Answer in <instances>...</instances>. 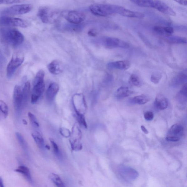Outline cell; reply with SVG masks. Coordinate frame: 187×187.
<instances>
[{
  "mask_svg": "<svg viewBox=\"0 0 187 187\" xmlns=\"http://www.w3.org/2000/svg\"><path fill=\"white\" fill-rule=\"evenodd\" d=\"M166 140L170 142H176L179 141L180 138L179 137L175 136L169 135L167 136L166 138Z\"/></svg>",
  "mask_w": 187,
  "mask_h": 187,
  "instance_id": "e575fe53",
  "label": "cell"
},
{
  "mask_svg": "<svg viewBox=\"0 0 187 187\" xmlns=\"http://www.w3.org/2000/svg\"><path fill=\"white\" fill-rule=\"evenodd\" d=\"M0 34L3 40L14 46L21 44L24 40L23 34L16 29H3L0 32Z\"/></svg>",
  "mask_w": 187,
  "mask_h": 187,
  "instance_id": "7a4b0ae2",
  "label": "cell"
},
{
  "mask_svg": "<svg viewBox=\"0 0 187 187\" xmlns=\"http://www.w3.org/2000/svg\"><path fill=\"white\" fill-rule=\"evenodd\" d=\"M167 40L172 43H179V44H183L187 43L186 38H185L178 36H167Z\"/></svg>",
  "mask_w": 187,
  "mask_h": 187,
  "instance_id": "d4e9b609",
  "label": "cell"
},
{
  "mask_svg": "<svg viewBox=\"0 0 187 187\" xmlns=\"http://www.w3.org/2000/svg\"><path fill=\"white\" fill-rule=\"evenodd\" d=\"M28 117L30 119V122L34 126H36V127H39V124L38 123V119H37L35 115L32 114L31 112H29L28 114Z\"/></svg>",
  "mask_w": 187,
  "mask_h": 187,
  "instance_id": "1f68e13d",
  "label": "cell"
},
{
  "mask_svg": "<svg viewBox=\"0 0 187 187\" xmlns=\"http://www.w3.org/2000/svg\"><path fill=\"white\" fill-rule=\"evenodd\" d=\"M88 34L89 36L92 37H95L97 36V29L93 28L89 30L88 32Z\"/></svg>",
  "mask_w": 187,
  "mask_h": 187,
  "instance_id": "60d3db41",
  "label": "cell"
},
{
  "mask_svg": "<svg viewBox=\"0 0 187 187\" xmlns=\"http://www.w3.org/2000/svg\"><path fill=\"white\" fill-rule=\"evenodd\" d=\"M45 76L44 71L41 69L38 72L33 81V85L39 82L43 81Z\"/></svg>",
  "mask_w": 187,
  "mask_h": 187,
  "instance_id": "f1b7e54d",
  "label": "cell"
},
{
  "mask_svg": "<svg viewBox=\"0 0 187 187\" xmlns=\"http://www.w3.org/2000/svg\"><path fill=\"white\" fill-rule=\"evenodd\" d=\"M155 105L159 109L164 110L168 106V102L166 97L162 94H159L156 96L155 102Z\"/></svg>",
  "mask_w": 187,
  "mask_h": 187,
  "instance_id": "9a60e30c",
  "label": "cell"
},
{
  "mask_svg": "<svg viewBox=\"0 0 187 187\" xmlns=\"http://www.w3.org/2000/svg\"><path fill=\"white\" fill-rule=\"evenodd\" d=\"M0 187H4L3 178L0 176Z\"/></svg>",
  "mask_w": 187,
  "mask_h": 187,
  "instance_id": "f6af8a7d",
  "label": "cell"
},
{
  "mask_svg": "<svg viewBox=\"0 0 187 187\" xmlns=\"http://www.w3.org/2000/svg\"><path fill=\"white\" fill-rule=\"evenodd\" d=\"M23 61L24 56L21 53H15L13 55L6 68L8 78L12 77L16 69L23 64Z\"/></svg>",
  "mask_w": 187,
  "mask_h": 187,
  "instance_id": "8992f818",
  "label": "cell"
},
{
  "mask_svg": "<svg viewBox=\"0 0 187 187\" xmlns=\"http://www.w3.org/2000/svg\"><path fill=\"white\" fill-rule=\"evenodd\" d=\"M141 129L142 130L143 132H144L145 134H149V131L147 130L146 128H145L144 126L142 125L141 127Z\"/></svg>",
  "mask_w": 187,
  "mask_h": 187,
  "instance_id": "ee69618b",
  "label": "cell"
},
{
  "mask_svg": "<svg viewBox=\"0 0 187 187\" xmlns=\"http://www.w3.org/2000/svg\"><path fill=\"white\" fill-rule=\"evenodd\" d=\"M186 75L184 73L180 74L177 77L175 78L174 80L175 82V84H181L183 82H184V80H186Z\"/></svg>",
  "mask_w": 187,
  "mask_h": 187,
  "instance_id": "d6a6232c",
  "label": "cell"
},
{
  "mask_svg": "<svg viewBox=\"0 0 187 187\" xmlns=\"http://www.w3.org/2000/svg\"><path fill=\"white\" fill-rule=\"evenodd\" d=\"M187 84H186L183 87L181 91H180V93L181 94L185 97H187Z\"/></svg>",
  "mask_w": 187,
  "mask_h": 187,
  "instance_id": "b9f144b4",
  "label": "cell"
},
{
  "mask_svg": "<svg viewBox=\"0 0 187 187\" xmlns=\"http://www.w3.org/2000/svg\"><path fill=\"white\" fill-rule=\"evenodd\" d=\"M129 82L130 84L134 86H139L141 84L140 80L138 75L135 74H132L130 76L129 80Z\"/></svg>",
  "mask_w": 187,
  "mask_h": 187,
  "instance_id": "484cf974",
  "label": "cell"
},
{
  "mask_svg": "<svg viewBox=\"0 0 187 187\" xmlns=\"http://www.w3.org/2000/svg\"><path fill=\"white\" fill-rule=\"evenodd\" d=\"M15 171L21 174L28 182L30 183H32L33 181L31 174H30L29 169L28 167L21 165V166H19Z\"/></svg>",
  "mask_w": 187,
  "mask_h": 187,
  "instance_id": "ac0fdd59",
  "label": "cell"
},
{
  "mask_svg": "<svg viewBox=\"0 0 187 187\" xmlns=\"http://www.w3.org/2000/svg\"><path fill=\"white\" fill-rule=\"evenodd\" d=\"M133 3L140 7L154 8V0H130Z\"/></svg>",
  "mask_w": 187,
  "mask_h": 187,
  "instance_id": "d6986e66",
  "label": "cell"
},
{
  "mask_svg": "<svg viewBox=\"0 0 187 187\" xmlns=\"http://www.w3.org/2000/svg\"><path fill=\"white\" fill-rule=\"evenodd\" d=\"M30 88V83L29 81L26 82L22 90L23 104H25L29 97Z\"/></svg>",
  "mask_w": 187,
  "mask_h": 187,
  "instance_id": "7402d4cb",
  "label": "cell"
},
{
  "mask_svg": "<svg viewBox=\"0 0 187 187\" xmlns=\"http://www.w3.org/2000/svg\"><path fill=\"white\" fill-rule=\"evenodd\" d=\"M4 0H0V5L2 4H4Z\"/></svg>",
  "mask_w": 187,
  "mask_h": 187,
  "instance_id": "c3c4849f",
  "label": "cell"
},
{
  "mask_svg": "<svg viewBox=\"0 0 187 187\" xmlns=\"http://www.w3.org/2000/svg\"><path fill=\"white\" fill-rule=\"evenodd\" d=\"M14 109L18 113H20L23 105L22 90L20 86H15L13 95Z\"/></svg>",
  "mask_w": 187,
  "mask_h": 187,
  "instance_id": "ba28073f",
  "label": "cell"
},
{
  "mask_svg": "<svg viewBox=\"0 0 187 187\" xmlns=\"http://www.w3.org/2000/svg\"><path fill=\"white\" fill-rule=\"evenodd\" d=\"M52 181L58 187H64V184L60 177L55 174L51 173L49 176Z\"/></svg>",
  "mask_w": 187,
  "mask_h": 187,
  "instance_id": "cb8c5ba5",
  "label": "cell"
},
{
  "mask_svg": "<svg viewBox=\"0 0 187 187\" xmlns=\"http://www.w3.org/2000/svg\"><path fill=\"white\" fill-rule=\"evenodd\" d=\"M164 31L166 35L167 36H170L173 33L174 30L173 28L171 27H164Z\"/></svg>",
  "mask_w": 187,
  "mask_h": 187,
  "instance_id": "8d00e7d4",
  "label": "cell"
},
{
  "mask_svg": "<svg viewBox=\"0 0 187 187\" xmlns=\"http://www.w3.org/2000/svg\"><path fill=\"white\" fill-rule=\"evenodd\" d=\"M30 25L29 22L22 19L5 16L0 17V26L1 27L26 28L29 27Z\"/></svg>",
  "mask_w": 187,
  "mask_h": 187,
  "instance_id": "277c9868",
  "label": "cell"
},
{
  "mask_svg": "<svg viewBox=\"0 0 187 187\" xmlns=\"http://www.w3.org/2000/svg\"><path fill=\"white\" fill-rule=\"evenodd\" d=\"M163 13L171 16H175L176 13L172 8L159 0H154V8Z\"/></svg>",
  "mask_w": 187,
  "mask_h": 187,
  "instance_id": "8fae6325",
  "label": "cell"
},
{
  "mask_svg": "<svg viewBox=\"0 0 187 187\" xmlns=\"http://www.w3.org/2000/svg\"><path fill=\"white\" fill-rule=\"evenodd\" d=\"M32 136L38 146L40 149H43L45 146L44 141L40 134L36 132L32 134Z\"/></svg>",
  "mask_w": 187,
  "mask_h": 187,
  "instance_id": "ffe728a7",
  "label": "cell"
},
{
  "mask_svg": "<svg viewBox=\"0 0 187 187\" xmlns=\"http://www.w3.org/2000/svg\"><path fill=\"white\" fill-rule=\"evenodd\" d=\"M119 14L128 18L142 19L144 18V15L142 13L132 11L123 7Z\"/></svg>",
  "mask_w": 187,
  "mask_h": 187,
  "instance_id": "5bb4252c",
  "label": "cell"
},
{
  "mask_svg": "<svg viewBox=\"0 0 187 187\" xmlns=\"http://www.w3.org/2000/svg\"><path fill=\"white\" fill-rule=\"evenodd\" d=\"M60 132L62 135L66 138H68L71 135L70 131L67 129H61L60 130Z\"/></svg>",
  "mask_w": 187,
  "mask_h": 187,
  "instance_id": "74e56055",
  "label": "cell"
},
{
  "mask_svg": "<svg viewBox=\"0 0 187 187\" xmlns=\"http://www.w3.org/2000/svg\"><path fill=\"white\" fill-rule=\"evenodd\" d=\"M45 84L44 81L41 82L33 85V90L31 97V103L34 104L37 103L44 91Z\"/></svg>",
  "mask_w": 187,
  "mask_h": 187,
  "instance_id": "30bf717a",
  "label": "cell"
},
{
  "mask_svg": "<svg viewBox=\"0 0 187 187\" xmlns=\"http://www.w3.org/2000/svg\"><path fill=\"white\" fill-rule=\"evenodd\" d=\"M162 74L159 72L154 73L151 75V81L155 84H157L159 82L162 78Z\"/></svg>",
  "mask_w": 187,
  "mask_h": 187,
  "instance_id": "4dcf8cb0",
  "label": "cell"
},
{
  "mask_svg": "<svg viewBox=\"0 0 187 187\" xmlns=\"http://www.w3.org/2000/svg\"><path fill=\"white\" fill-rule=\"evenodd\" d=\"M23 123L25 125H27V121H26L25 120V119H23Z\"/></svg>",
  "mask_w": 187,
  "mask_h": 187,
  "instance_id": "bcb514c9",
  "label": "cell"
},
{
  "mask_svg": "<svg viewBox=\"0 0 187 187\" xmlns=\"http://www.w3.org/2000/svg\"><path fill=\"white\" fill-rule=\"evenodd\" d=\"M130 65L131 64L129 61L123 60L108 63L107 67L108 69L110 70L117 69L121 70H126L130 68Z\"/></svg>",
  "mask_w": 187,
  "mask_h": 187,
  "instance_id": "7c38bea8",
  "label": "cell"
},
{
  "mask_svg": "<svg viewBox=\"0 0 187 187\" xmlns=\"http://www.w3.org/2000/svg\"><path fill=\"white\" fill-rule=\"evenodd\" d=\"M61 16L69 23L74 24L80 23L85 19L84 14L74 10H65L61 13Z\"/></svg>",
  "mask_w": 187,
  "mask_h": 187,
  "instance_id": "5b68a950",
  "label": "cell"
},
{
  "mask_svg": "<svg viewBox=\"0 0 187 187\" xmlns=\"http://www.w3.org/2000/svg\"><path fill=\"white\" fill-rule=\"evenodd\" d=\"M61 13L58 10L48 7H41L38 10V16L42 22L45 23H53L58 20Z\"/></svg>",
  "mask_w": 187,
  "mask_h": 187,
  "instance_id": "3957f363",
  "label": "cell"
},
{
  "mask_svg": "<svg viewBox=\"0 0 187 187\" xmlns=\"http://www.w3.org/2000/svg\"><path fill=\"white\" fill-rule=\"evenodd\" d=\"M184 128L181 125L174 124L169 129V133L170 135L178 136L183 131Z\"/></svg>",
  "mask_w": 187,
  "mask_h": 187,
  "instance_id": "44dd1931",
  "label": "cell"
},
{
  "mask_svg": "<svg viewBox=\"0 0 187 187\" xmlns=\"http://www.w3.org/2000/svg\"><path fill=\"white\" fill-rule=\"evenodd\" d=\"M74 110L78 122L79 123L80 125L83 126L85 128H87V124L83 114L77 110Z\"/></svg>",
  "mask_w": 187,
  "mask_h": 187,
  "instance_id": "83f0119b",
  "label": "cell"
},
{
  "mask_svg": "<svg viewBox=\"0 0 187 187\" xmlns=\"http://www.w3.org/2000/svg\"><path fill=\"white\" fill-rule=\"evenodd\" d=\"M24 1L25 0H4V4H12L19 3Z\"/></svg>",
  "mask_w": 187,
  "mask_h": 187,
  "instance_id": "f35d334b",
  "label": "cell"
},
{
  "mask_svg": "<svg viewBox=\"0 0 187 187\" xmlns=\"http://www.w3.org/2000/svg\"><path fill=\"white\" fill-rule=\"evenodd\" d=\"M132 101L135 104L139 105H143L148 102L149 99L146 95H141L134 97L132 99Z\"/></svg>",
  "mask_w": 187,
  "mask_h": 187,
  "instance_id": "603a6c76",
  "label": "cell"
},
{
  "mask_svg": "<svg viewBox=\"0 0 187 187\" xmlns=\"http://www.w3.org/2000/svg\"><path fill=\"white\" fill-rule=\"evenodd\" d=\"M59 90V85L56 83L49 85L46 92L47 98L49 101L53 100Z\"/></svg>",
  "mask_w": 187,
  "mask_h": 187,
  "instance_id": "4fadbf2b",
  "label": "cell"
},
{
  "mask_svg": "<svg viewBox=\"0 0 187 187\" xmlns=\"http://www.w3.org/2000/svg\"><path fill=\"white\" fill-rule=\"evenodd\" d=\"M132 93L128 87L121 86L117 89L115 96L117 99H122L129 96Z\"/></svg>",
  "mask_w": 187,
  "mask_h": 187,
  "instance_id": "e0dca14e",
  "label": "cell"
},
{
  "mask_svg": "<svg viewBox=\"0 0 187 187\" xmlns=\"http://www.w3.org/2000/svg\"><path fill=\"white\" fill-rule=\"evenodd\" d=\"M48 68L50 72L53 75L58 74L63 71L61 65L57 60H54L49 64Z\"/></svg>",
  "mask_w": 187,
  "mask_h": 187,
  "instance_id": "2e32d148",
  "label": "cell"
},
{
  "mask_svg": "<svg viewBox=\"0 0 187 187\" xmlns=\"http://www.w3.org/2000/svg\"><path fill=\"white\" fill-rule=\"evenodd\" d=\"M50 141L52 145H53L54 151L55 152V153H57L58 150V148L57 144H56L55 141H54L53 139H50Z\"/></svg>",
  "mask_w": 187,
  "mask_h": 187,
  "instance_id": "ab89813d",
  "label": "cell"
},
{
  "mask_svg": "<svg viewBox=\"0 0 187 187\" xmlns=\"http://www.w3.org/2000/svg\"><path fill=\"white\" fill-rule=\"evenodd\" d=\"M180 5L186 6L187 5V1L186 0H174Z\"/></svg>",
  "mask_w": 187,
  "mask_h": 187,
  "instance_id": "7bdbcfd3",
  "label": "cell"
},
{
  "mask_svg": "<svg viewBox=\"0 0 187 187\" xmlns=\"http://www.w3.org/2000/svg\"><path fill=\"white\" fill-rule=\"evenodd\" d=\"M104 44L106 48L112 49L120 47L127 48L129 45L125 41L114 38H107L104 40Z\"/></svg>",
  "mask_w": 187,
  "mask_h": 187,
  "instance_id": "9c48e42d",
  "label": "cell"
},
{
  "mask_svg": "<svg viewBox=\"0 0 187 187\" xmlns=\"http://www.w3.org/2000/svg\"><path fill=\"white\" fill-rule=\"evenodd\" d=\"M33 6L31 4H21L8 8L3 12L5 14L19 15L24 14L31 11Z\"/></svg>",
  "mask_w": 187,
  "mask_h": 187,
  "instance_id": "52a82bcc",
  "label": "cell"
},
{
  "mask_svg": "<svg viewBox=\"0 0 187 187\" xmlns=\"http://www.w3.org/2000/svg\"><path fill=\"white\" fill-rule=\"evenodd\" d=\"M144 118L146 120L150 121L153 120L154 117V114L152 112H147L144 114Z\"/></svg>",
  "mask_w": 187,
  "mask_h": 187,
  "instance_id": "836d02e7",
  "label": "cell"
},
{
  "mask_svg": "<svg viewBox=\"0 0 187 187\" xmlns=\"http://www.w3.org/2000/svg\"><path fill=\"white\" fill-rule=\"evenodd\" d=\"M154 30L158 34L166 35L164 31V27L160 26H155L154 28Z\"/></svg>",
  "mask_w": 187,
  "mask_h": 187,
  "instance_id": "d590c367",
  "label": "cell"
},
{
  "mask_svg": "<svg viewBox=\"0 0 187 187\" xmlns=\"http://www.w3.org/2000/svg\"><path fill=\"white\" fill-rule=\"evenodd\" d=\"M45 147L46 148H47V149H50V147L48 145H46Z\"/></svg>",
  "mask_w": 187,
  "mask_h": 187,
  "instance_id": "7dc6e473",
  "label": "cell"
},
{
  "mask_svg": "<svg viewBox=\"0 0 187 187\" xmlns=\"http://www.w3.org/2000/svg\"><path fill=\"white\" fill-rule=\"evenodd\" d=\"M16 136L17 140H18L19 144H20L24 151L25 152L27 151V144L23 136L19 132L16 133Z\"/></svg>",
  "mask_w": 187,
  "mask_h": 187,
  "instance_id": "4316f807",
  "label": "cell"
},
{
  "mask_svg": "<svg viewBox=\"0 0 187 187\" xmlns=\"http://www.w3.org/2000/svg\"><path fill=\"white\" fill-rule=\"evenodd\" d=\"M0 111L3 114L5 117L8 116V108L6 104L3 101H0Z\"/></svg>",
  "mask_w": 187,
  "mask_h": 187,
  "instance_id": "f546056e",
  "label": "cell"
},
{
  "mask_svg": "<svg viewBox=\"0 0 187 187\" xmlns=\"http://www.w3.org/2000/svg\"><path fill=\"white\" fill-rule=\"evenodd\" d=\"M123 7L115 5L96 3L90 6L89 9L95 16L107 17L113 14H119Z\"/></svg>",
  "mask_w": 187,
  "mask_h": 187,
  "instance_id": "6da1fadb",
  "label": "cell"
}]
</instances>
